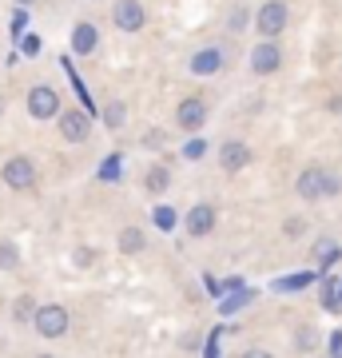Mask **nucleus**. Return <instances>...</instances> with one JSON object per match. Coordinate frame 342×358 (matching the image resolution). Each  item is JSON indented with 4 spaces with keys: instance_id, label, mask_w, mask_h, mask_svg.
<instances>
[{
    "instance_id": "nucleus-1",
    "label": "nucleus",
    "mask_w": 342,
    "mask_h": 358,
    "mask_svg": "<svg viewBox=\"0 0 342 358\" xmlns=\"http://www.w3.org/2000/svg\"><path fill=\"white\" fill-rule=\"evenodd\" d=\"M231 68V44H203V48L191 52V60H187V72L191 76H199V80H211V76H223Z\"/></svg>"
},
{
    "instance_id": "nucleus-2",
    "label": "nucleus",
    "mask_w": 342,
    "mask_h": 358,
    "mask_svg": "<svg viewBox=\"0 0 342 358\" xmlns=\"http://www.w3.org/2000/svg\"><path fill=\"white\" fill-rule=\"evenodd\" d=\"M68 327H72V315H68L60 303H44V307H36V315H32V331H36L40 338H64Z\"/></svg>"
},
{
    "instance_id": "nucleus-3",
    "label": "nucleus",
    "mask_w": 342,
    "mask_h": 358,
    "mask_svg": "<svg viewBox=\"0 0 342 358\" xmlns=\"http://www.w3.org/2000/svg\"><path fill=\"white\" fill-rule=\"evenodd\" d=\"M56 128H60V140L88 143L92 140V115L84 112V108H60V115H56Z\"/></svg>"
},
{
    "instance_id": "nucleus-4",
    "label": "nucleus",
    "mask_w": 342,
    "mask_h": 358,
    "mask_svg": "<svg viewBox=\"0 0 342 358\" xmlns=\"http://www.w3.org/2000/svg\"><path fill=\"white\" fill-rule=\"evenodd\" d=\"M279 68H283V44H279V36H263L251 48V72H255V76H275Z\"/></svg>"
},
{
    "instance_id": "nucleus-5",
    "label": "nucleus",
    "mask_w": 342,
    "mask_h": 358,
    "mask_svg": "<svg viewBox=\"0 0 342 358\" xmlns=\"http://www.w3.org/2000/svg\"><path fill=\"white\" fill-rule=\"evenodd\" d=\"M291 24V8H287V0H266L259 16H255V28L263 32V36H283Z\"/></svg>"
},
{
    "instance_id": "nucleus-6",
    "label": "nucleus",
    "mask_w": 342,
    "mask_h": 358,
    "mask_svg": "<svg viewBox=\"0 0 342 358\" xmlns=\"http://www.w3.org/2000/svg\"><path fill=\"white\" fill-rule=\"evenodd\" d=\"M28 115L32 120H56L60 115V92L56 88H48V84H36V88H28Z\"/></svg>"
},
{
    "instance_id": "nucleus-7",
    "label": "nucleus",
    "mask_w": 342,
    "mask_h": 358,
    "mask_svg": "<svg viewBox=\"0 0 342 358\" xmlns=\"http://www.w3.org/2000/svg\"><path fill=\"white\" fill-rule=\"evenodd\" d=\"M0 179H4V187H13V192H28V187H36V164H32L28 155H13V159L4 164V171H0Z\"/></svg>"
},
{
    "instance_id": "nucleus-8",
    "label": "nucleus",
    "mask_w": 342,
    "mask_h": 358,
    "mask_svg": "<svg viewBox=\"0 0 342 358\" xmlns=\"http://www.w3.org/2000/svg\"><path fill=\"white\" fill-rule=\"evenodd\" d=\"M294 192L303 203H322L327 199V167H303L294 179Z\"/></svg>"
},
{
    "instance_id": "nucleus-9",
    "label": "nucleus",
    "mask_w": 342,
    "mask_h": 358,
    "mask_svg": "<svg viewBox=\"0 0 342 358\" xmlns=\"http://www.w3.org/2000/svg\"><path fill=\"white\" fill-rule=\"evenodd\" d=\"M251 159H255L251 143H243V140H223L219 143V171L235 176V171H243V167H251Z\"/></svg>"
},
{
    "instance_id": "nucleus-10",
    "label": "nucleus",
    "mask_w": 342,
    "mask_h": 358,
    "mask_svg": "<svg viewBox=\"0 0 342 358\" xmlns=\"http://www.w3.org/2000/svg\"><path fill=\"white\" fill-rule=\"evenodd\" d=\"M112 24L120 28V32H140V28L148 24V13H143L140 0H115L112 4Z\"/></svg>"
},
{
    "instance_id": "nucleus-11",
    "label": "nucleus",
    "mask_w": 342,
    "mask_h": 358,
    "mask_svg": "<svg viewBox=\"0 0 342 358\" xmlns=\"http://www.w3.org/2000/svg\"><path fill=\"white\" fill-rule=\"evenodd\" d=\"M215 223H219V215H215V207H211V203H195L187 215H183V231H187L191 239L211 235V231H215Z\"/></svg>"
},
{
    "instance_id": "nucleus-12",
    "label": "nucleus",
    "mask_w": 342,
    "mask_h": 358,
    "mask_svg": "<svg viewBox=\"0 0 342 358\" xmlns=\"http://www.w3.org/2000/svg\"><path fill=\"white\" fill-rule=\"evenodd\" d=\"M207 115H211V112H207V100H199V96H187V100L176 108V124H179L183 131H199L203 124H207Z\"/></svg>"
},
{
    "instance_id": "nucleus-13",
    "label": "nucleus",
    "mask_w": 342,
    "mask_h": 358,
    "mask_svg": "<svg viewBox=\"0 0 342 358\" xmlns=\"http://www.w3.org/2000/svg\"><path fill=\"white\" fill-rule=\"evenodd\" d=\"M72 56H92V52L100 48V28L92 24V20H80L76 28H72Z\"/></svg>"
},
{
    "instance_id": "nucleus-14",
    "label": "nucleus",
    "mask_w": 342,
    "mask_h": 358,
    "mask_svg": "<svg viewBox=\"0 0 342 358\" xmlns=\"http://www.w3.org/2000/svg\"><path fill=\"white\" fill-rule=\"evenodd\" d=\"M219 303V315H239V310H247L255 303V291H247V287H239V291H227L215 299Z\"/></svg>"
},
{
    "instance_id": "nucleus-15",
    "label": "nucleus",
    "mask_w": 342,
    "mask_h": 358,
    "mask_svg": "<svg viewBox=\"0 0 342 358\" xmlns=\"http://www.w3.org/2000/svg\"><path fill=\"white\" fill-rule=\"evenodd\" d=\"M115 247H120L124 255H140L143 247H148V235H143L140 227H124L120 231V239H115Z\"/></svg>"
},
{
    "instance_id": "nucleus-16",
    "label": "nucleus",
    "mask_w": 342,
    "mask_h": 358,
    "mask_svg": "<svg viewBox=\"0 0 342 358\" xmlns=\"http://www.w3.org/2000/svg\"><path fill=\"white\" fill-rule=\"evenodd\" d=\"M143 187L152 195H164L167 187H171V171H167L164 164H155V167H148V176H143Z\"/></svg>"
},
{
    "instance_id": "nucleus-17",
    "label": "nucleus",
    "mask_w": 342,
    "mask_h": 358,
    "mask_svg": "<svg viewBox=\"0 0 342 358\" xmlns=\"http://www.w3.org/2000/svg\"><path fill=\"white\" fill-rule=\"evenodd\" d=\"M315 279H322V271H303V275H291V279H275V291H303V287H311Z\"/></svg>"
},
{
    "instance_id": "nucleus-18",
    "label": "nucleus",
    "mask_w": 342,
    "mask_h": 358,
    "mask_svg": "<svg viewBox=\"0 0 342 358\" xmlns=\"http://www.w3.org/2000/svg\"><path fill=\"white\" fill-rule=\"evenodd\" d=\"M322 307H327L330 315H339V310H342V279H327V282H322Z\"/></svg>"
},
{
    "instance_id": "nucleus-19",
    "label": "nucleus",
    "mask_w": 342,
    "mask_h": 358,
    "mask_svg": "<svg viewBox=\"0 0 342 358\" xmlns=\"http://www.w3.org/2000/svg\"><path fill=\"white\" fill-rule=\"evenodd\" d=\"M104 124H108L112 131L124 128V124H127V108H124V100H112L108 108H104Z\"/></svg>"
},
{
    "instance_id": "nucleus-20",
    "label": "nucleus",
    "mask_w": 342,
    "mask_h": 358,
    "mask_svg": "<svg viewBox=\"0 0 342 358\" xmlns=\"http://www.w3.org/2000/svg\"><path fill=\"white\" fill-rule=\"evenodd\" d=\"M315 259H318V271L327 275V267L339 259V247L330 243V239H318V243H315Z\"/></svg>"
},
{
    "instance_id": "nucleus-21",
    "label": "nucleus",
    "mask_w": 342,
    "mask_h": 358,
    "mask_svg": "<svg viewBox=\"0 0 342 358\" xmlns=\"http://www.w3.org/2000/svg\"><path fill=\"white\" fill-rule=\"evenodd\" d=\"M120 167H124V155H108V159H104V164H100V171H96V176H100L104 183H115V179L124 176Z\"/></svg>"
},
{
    "instance_id": "nucleus-22",
    "label": "nucleus",
    "mask_w": 342,
    "mask_h": 358,
    "mask_svg": "<svg viewBox=\"0 0 342 358\" xmlns=\"http://www.w3.org/2000/svg\"><path fill=\"white\" fill-rule=\"evenodd\" d=\"M152 223H155V227H159V231H176L179 215H176V211H171V207H167V203H159V207H155V211H152Z\"/></svg>"
},
{
    "instance_id": "nucleus-23",
    "label": "nucleus",
    "mask_w": 342,
    "mask_h": 358,
    "mask_svg": "<svg viewBox=\"0 0 342 358\" xmlns=\"http://www.w3.org/2000/svg\"><path fill=\"white\" fill-rule=\"evenodd\" d=\"M32 315H36V299H32V294H20L16 307H13V319L16 322H32Z\"/></svg>"
},
{
    "instance_id": "nucleus-24",
    "label": "nucleus",
    "mask_w": 342,
    "mask_h": 358,
    "mask_svg": "<svg viewBox=\"0 0 342 358\" xmlns=\"http://www.w3.org/2000/svg\"><path fill=\"white\" fill-rule=\"evenodd\" d=\"M20 267V251H16V243H0V271H16Z\"/></svg>"
},
{
    "instance_id": "nucleus-25",
    "label": "nucleus",
    "mask_w": 342,
    "mask_h": 358,
    "mask_svg": "<svg viewBox=\"0 0 342 358\" xmlns=\"http://www.w3.org/2000/svg\"><path fill=\"white\" fill-rule=\"evenodd\" d=\"M16 44H20V56H28V60H36L40 52H44V40L32 36V32H28V36H20Z\"/></svg>"
},
{
    "instance_id": "nucleus-26",
    "label": "nucleus",
    "mask_w": 342,
    "mask_h": 358,
    "mask_svg": "<svg viewBox=\"0 0 342 358\" xmlns=\"http://www.w3.org/2000/svg\"><path fill=\"white\" fill-rule=\"evenodd\" d=\"M203 155H207V140L191 131V140L183 143V159H203Z\"/></svg>"
},
{
    "instance_id": "nucleus-27",
    "label": "nucleus",
    "mask_w": 342,
    "mask_h": 358,
    "mask_svg": "<svg viewBox=\"0 0 342 358\" xmlns=\"http://www.w3.org/2000/svg\"><path fill=\"white\" fill-rule=\"evenodd\" d=\"M24 24H28V4H20V8L13 13V20H8V32H13V40L24 36Z\"/></svg>"
},
{
    "instance_id": "nucleus-28",
    "label": "nucleus",
    "mask_w": 342,
    "mask_h": 358,
    "mask_svg": "<svg viewBox=\"0 0 342 358\" xmlns=\"http://www.w3.org/2000/svg\"><path fill=\"white\" fill-rule=\"evenodd\" d=\"M294 346H299V350H315V346H318L315 327H299V331H294Z\"/></svg>"
},
{
    "instance_id": "nucleus-29",
    "label": "nucleus",
    "mask_w": 342,
    "mask_h": 358,
    "mask_svg": "<svg viewBox=\"0 0 342 358\" xmlns=\"http://www.w3.org/2000/svg\"><path fill=\"white\" fill-rule=\"evenodd\" d=\"M167 143V136L159 128H152V131H143V148H155V152H159V148H164Z\"/></svg>"
},
{
    "instance_id": "nucleus-30",
    "label": "nucleus",
    "mask_w": 342,
    "mask_h": 358,
    "mask_svg": "<svg viewBox=\"0 0 342 358\" xmlns=\"http://www.w3.org/2000/svg\"><path fill=\"white\" fill-rule=\"evenodd\" d=\"M227 28H231V32H239V28H247V8H243V4H239V8H235L231 16H227Z\"/></svg>"
},
{
    "instance_id": "nucleus-31",
    "label": "nucleus",
    "mask_w": 342,
    "mask_h": 358,
    "mask_svg": "<svg viewBox=\"0 0 342 358\" xmlns=\"http://www.w3.org/2000/svg\"><path fill=\"white\" fill-rule=\"evenodd\" d=\"M303 231H306V223H303V219H287V223H283V235H287V239H299Z\"/></svg>"
},
{
    "instance_id": "nucleus-32",
    "label": "nucleus",
    "mask_w": 342,
    "mask_h": 358,
    "mask_svg": "<svg viewBox=\"0 0 342 358\" xmlns=\"http://www.w3.org/2000/svg\"><path fill=\"white\" fill-rule=\"evenodd\" d=\"M72 259H76V267H88V263H96V259H100V255H96L92 247H80V251H76V255H72Z\"/></svg>"
},
{
    "instance_id": "nucleus-33",
    "label": "nucleus",
    "mask_w": 342,
    "mask_h": 358,
    "mask_svg": "<svg viewBox=\"0 0 342 358\" xmlns=\"http://www.w3.org/2000/svg\"><path fill=\"white\" fill-rule=\"evenodd\" d=\"M203 287H207V294H211V299H219V294H223V287H219L215 275H203Z\"/></svg>"
},
{
    "instance_id": "nucleus-34",
    "label": "nucleus",
    "mask_w": 342,
    "mask_h": 358,
    "mask_svg": "<svg viewBox=\"0 0 342 358\" xmlns=\"http://www.w3.org/2000/svg\"><path fill=\"white\" fill-rule=\"evenodd\" d=\"M339 192H342V179L334 176V171H327V199L330 195H339Z\"/></svg>"
},
{
    "instance_id": "nucleus-35",
    "label": "nucleus",
    "mask_w": 342,
    "mask_h": 358,
    "mask_svg": "<svg viewBox=\"0 0 342 358\" xmlns=\"http://www.w3.org/2000/svg\"><path fill=\"white\" fill-rule=\"evenodd\" d=\"M203 355H211V358L219 355V327L211 331V338H207V346H203Z\"/></svg>"
},
{
    "instance_id": "nucleus-36",
    "label": "nucleus",
    "mask_w": 342,
    "mask_h": 358,
    "mask_svg": "<svg viewBox=\"0 0 342 358\" xmlns=\"http://www.w3.org/2000/svg\"><path fill=\"white\" fill-rule=\"evenodd\" d=\"M330 355H342V331H330Z\"/></svg>"
},
{
    "instance_id": "nucleus-37",
    "label": "nucleus",
    "mask_w": 342,
    "mask_h": 358,
    "mask_svg": "<svg viewBox=\"0 0 342 358\" xmlns=\"http://www.w3.org/2000/svg\"><path fill=\"white\" fill-rule=\"evenodd\" d=\"M330 112H339V115H342V96H334V100H330Z\"/></svg>"
},
{
    "instance_id": "nucleus-38",
    "label": "nucleus",
    "mask_w": 342,
    "mask_h": 358,
    "mask_svg": "<svg viewBox=\"0 0 342 358\" xmlns=\"http://www.w3.org/2000/svg\"><path fill=\"white\" fill-rule=\"evenodd\" d=\"M16 4H36V0H16Z\"/></svg>"
}]
</instances>
